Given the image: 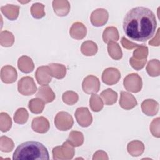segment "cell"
Masks as SVG:
<instances>
[{
  "label": "cell",
  "mask_w": 160,
  "mask_h": 160,
  "mask_svg": "<svg viewBox=\"0 0 160 160\" xmlns=\"http://www.w3.org/2000/svg\"><path fill=\"white\" fill-rule=\"evenodd\" d=\"M75 118L78 123L84 128L88 127L92 122V115L86 107L78 108L75 112Z\"/></svg>",
  "instance_id": "cell-8"
},
{
  "label": "cell",
  "mask_w": 160,
  "mask_h": 160,
  "mask_svg": "<svg viewBox=\"0 0 160 160\" xmlns=\"http://www.w3.org/2000/svg\"><path fill=\"white\" fill-rule=\"evenodd\" d=\"M18 68L24 73H29L34 69V62L31 58L27 56H22L18 59Z\"/></svg>",
  "instance_id": "cell-19"
},
{
  "label": "cell",
  "mask_w": 160,
  "mask_h": 160,
  "mask_svg": "<svg viewBox=\"0 0 160 160\" xmlns=\"http://www.w3.org/2000/svg\"><path fill=\"white\" fill-rule=\"evenodd\" d=\"M146 61H147V59H144L142 60H137V59H134L132 58H131L129 62H130L131 66L134 69L139 70V69H141L144 68Z\"/></svg>",
  "instance_id": "cell-39"
},
{
  "label": "cell",
  "mask_w": 160,
  "mask_h": 160,
  "mask_svg": "<svg viewBox=\"0 0 160 160\" xmlns=\"http://www.w3.org/2000/svg\"><path fill=\"white\" fill-rule=\"evenodd\" d=\"M146 71L151 76H158L159 75V61L152 59L148 63Z\"/></svg>",
  "instance_id": "cell-31"
},
{
  "label": "cell",
  "mask_w": 160,
  "mask_h": 160,
  "mask_svg": "<svg viewBox=\"0 0 160 160\" xmlns=\"http://www.w3.org/2000/svg\"><path fill=\"white\" fill-rule=\"evenodd\" d=\"M89 106L91 109L94 112H99L103 108V101L101 97L96 94V93L92 94L90 101Z\"/></svg>",
  "instance_id": "cell-29"
},
{
  "label": "cell",
  "mask_w": 160,
  "mask_h": 160,
  "mask_svg": "<svg viewBox=\"0 0 160 160\" xmlns=\"http://www.w3.org/2000/svg\"><path fill=\"white\" fill-rule=\"evenodd\" d=\"M109 18L108 12L104 9H97L91 15L90 20L94 26L100 27L104 25Z\"/></svg>",
  "instance_id": "cell-10"
},
{
  "label": "cell",
  "mask_w": 160,
  "mask_h": 160,
  "mask_svg": "<svg viewBox=\"0 0 160 160\" xmlns=\"http://www.w3.org/2000/svg\"><path fill=\"white\" fill-rule=\"evenodd\" d=\"M123 84L127 91L135 93L139 92L142 86V79L137 73L128 74L124 79Z\"/></svg>",
  "instance_id": "cell-6"
},
{
  "label": "cell",
  "mask_w": 160,
  "mask_h": 160,
  "mask_svg": "<svg viewBox=\"0 0 160 160\" xmlns=\"http://www.w3.org/2000/svg\"><path fill=\"white\" fill-rule=\"evenodd\" d=\"M1 114L4 117L5 121L1 119V131L2 132L8 131L12 125V121L11 117L6 112H1Z\"/></svg>",
  "instance_id": "cell-37"
},
{
  "label": "cell",
  "mask_w": 160,
  "mask_h": 160,
  "mask_svg": "<svg viewBox=\"0 0 160 160\" xmlns=\"http://www.w3.org/2000/svg\"><path fill=\"white\" fill-rule=\"evenodd\" d=\"M31 128L34 131L38 133H46L50 128L49 121L43 116L34 118L31 123Z\"/></svg>",
  "instance_id": "cell-13"
},
{
  "label": "cell",
  "mask_w": 160,
  "mask_h": 160,
  "mask_svg": "<svg viewBox=\"0 0 160 160\" xmlns=\"http://www.w3.org/2000/svg\"><path fill=\"white\" fill-rule=\"evenodd\" d=\"M159 118H157L152 121L150 126V130L152 135L156 138H159Z\"/></svg>",
  "instance_id": "cell-38"
},
{
  "label": "cell",
  "mask_w": 160,
  "mask_h": 160,
  "mask_svg": "<svg viewBox=\"0 0 160 160\" xmlns=\"http://www.w3.org/2000/svg\"><path fill=\"white\" fill-rule=\"evenodd\" d=\"M1 146L0 149L2 152H11L14 148V142L11 139L7 136H2L0 138Z\"/></svg>",
  "instance_id": "cell-33"
},
{
  "label": "cell",
  "mask_w": 160,
  "mask_h": 160,
  "mask_svg": "<svg viewBox=\"0 0 160 160\" xmlns=\"http://www.w3.org/2000/svg\"><path fill=\"white\" fill-rule=\"evenodd\" d=\"M87 29L86 26L80 22H76L72 24L69 30L70 36L75 39H82L86 36Z\"/></svg>",
  "instance_id": "cell-16"
},
{
  "label": "cell",
  "mask_w": 160,
  "mask_h": 160,
  "mask_svg": "<svg viewBox=\"0 0 160 160\" xmlns=\"http://www.w3.org/2000/svg\"><path fill=\"white\" fill-rule=\"evenodd\" d=\"M1 11L4 16L10 20H15L19 15V6L8 4L6 6L1 7Z\"/></svg>",
  "instance_id": "cell-24"
},
{
  "label": "cell",
  "mask_w": 160,
  "mask_h": 160,
  "mask_svg": "<svg viewBox=\"0 0 160 160\" xmlns=\"http://www.w3.org/2000/svg\"><path fill=\"white\" fill-rule=\"evenodd\" d=\"M157 22L154 13L149 8L138 6L129 10L123 21L125 34L130 39L146 42L156 32Z\"/></svg>",
  "instance_id": "cell-1"
},
{
  "label": "cell",
  "mask_w": 160,
  "mask_h": 160,
  "mask_svg": "<svg viewBox=\"0 0 160 160\" xmlns=\"http://www.w3.org/2000/svg\"><path fill=\"white\" fill-rule=\"evenodd\" d=\"M119 32L116 28L114 26L108 27L105 29L102 34V39L105 43L109 41H117L119 40Z\"/></svg>",
  "instance_id": "cell-23"
},
{
  "label": "cell",
  "mask_w": 160,
  "mask_h": 160,
  "mask_svg": "<svg viewBox=\"0 0 160 160\" xmlns=\"http://www.w3.org/2000/svg\"><path fill=\"white\" fill-rule=\"evenodd\" d=\"M100 81L98 77L93 75L86 76L82 82V88L84 92L87 94L97 93L100 89Z\"/></svg>",
  "instance_id": "cell-7"
},
{
  "label": "cell",
  "mask_w": 160,
  "mask_h": 160,
  "mask_svg": "<svg viewBox=\"0 0 160 160\" xmlns=\"http://www.w3.org/2000/svg\"><path fill=\"white\" fill-rule=\"evenodd\" d=\"M35 77L39 84H48L52 80V75L49 67L48 66L39 67L35 72Z\"/></svg>",
  "instance_id": "cell-11"
},
{
  "label": "cell",
  "mask_w": 160,
  "mask_h": 160,
  "mask_svg": "<svg viewBox=\"0 0 160 160\" xmlns=\"http://www.w3.org/2000/svg\"><path fill=\"white\" fill-rule=\"evenodd\" d=\"M54 124L56 128L60 131H68L72 127L74 120L72 116L68 112L60 111L55 116Z\"/></svg>",
  "instance_id": "cell-4"
},
{
  "label": "cell",
  "mask_w": 160,
  "mask_h": 160,
  "mask_svg": "<svg viewBox=\"0 0 160 160\" xmlns=\"http://www.w3.org/2000/svg\"><path fill=\"white\" fill-rule=\"evenodd\" d=\"M68 142L74 147H78L81 146L84 142V136L81 132L72 131L69 133Z\"/></svg>",
  "instance_id": "cell-27"
},
{
  "label": "cell",
  "mask_w": 160,
  "mask_h": 160,
  "mask_svg": "<svg viewBox=\"0 0 160 160\" xmlns=\"http://www.w3.org/2000/svg\"><path fill=\"white\" fill-rule=\"evenodd\" d=\"M81 51L85 56H93L98 52V46L93 41H86L81 44Z\"/></svg>",
  "instance_id": "cell-26"
},
{
  "label": "cell",
  "mask_w": 160,
  "mask_h": 160,
  "mask_svg": "<svg viewBox=\"0 0 160 160\" xmlns=\"http://www.w3.org/2000/svg\"><path fill=\"white\" fill-rule=\"evenodd\" d=\"M52 7L54 12L58 16H65L70 11V5L68 1H54Z\"/></svg>",
  "instance_id": "cell-18"
},
{
  "label": "cell",
  "mask_w": 160,
  "mask_h": 160,
  "mask_svg": "<svg viewBox=\"0 0 160 160\" xmlns=\"http://www.w3.org/2000/svg\"><path fill=\"white\" fill-rule=\"evenodd\" d=\"M142 112L147 116H154L159 110V104L153 99H146L141 104Z\"/></svg>",
  "instance_id": "cell-17"
},
{
  "label": "cell",
  "mask_w": 160,
  "mask_h": 160,
  "mask_svg": "<svg viewBox=\"0 0 160 160\" xmlns=\"http://www.w3.org/2000/svg\"><path fill=\"white\" fill-rule=\"evenodd\" d=\"M44 6L41 3L33 4L31 8V12L33 18L36 19H40L45 16L44 11Z\"/></svg>",
  "instance_id": "cell-35"
},
{
  "label": "cell",
  "mask_w": 160,
  "mask_h": 160,
  "mask_svg": "<svg viewBox=\"0 0 160 160\" xmlns=\"http://www.w3.org/2000/svg\"><path fill=\"white\" fill-rule=\"evenodd\" d=\"M108 51L109 56L115 60H119L122 57V52L119 44L115 41H109L108 44Z\"/></svg>",
  "instance_id": "cell-25"
},
{
  "label": "cell",
  "mask_w": 160,
  "mask_h": 160,
  "mask_svg": "<svg viewBox=\"0 0 160 160\" xmlns=\"http://www.w3.org/2000/svg\"><path fill=\"white\" fill-rule=\"evenodd\" d=\"M119 104L122 108L129 110L134 108L138 104V102L132 94L128 92L121 91Z\"/></svg>",
  "instance_id": "cell-15"
},
{
  "label": "cell",
  "mask_w": 160,
  "mask_h": 160,
  "mask_svg": "<svg viewBox=\"0 0 160 160\" xmlns=\"http://www.w3.org/2000/svg\"><path fill=\"white\" fill-rule=\"evenodd\" d=\"M18 89L24 96H31L36 92L37 87L32 77L24 76L18 81Z\"/></svg>",
  "instance_id": "cell-5"
},
{
  "label": "cell",
  "mask_w": 160,
  "mask_h": 160,
  "mask_svg": "<svg viewBox=\"0 0 160 160\" xmlns=\"http://www.w3.org/2000/svg\"><path fill=\"white\" fill-rule=\"evenodd\" d=\"M121 43L122 44V46L124 48L126 49H132V48H136V47H139L141 45H139L138 44H134L132 43V42H129L128 41V39L126 38H125L124 37H122L121 39Z\"/></svg>",
  "instance_id": "cell-40"
},
{
  "label": "cell",
  "mask_w": 160,
  "mask_h": 160,
  "mask_svg": "<svg viewBox=\"0 0 160 160\" xmlns=\"http://www.w3.org/2000/svg\"><path fill=\"white\" fill-rule=\"evenodd\" d=\"M121 78L119 71L115 68L106 69L102 74V81L107 85H113L118 82Z\"/></svg>",
  "instance_id": "cell-9"
},
{
  "label": "cell",
  "mask_w": 160,
  "mask_h": 160,
  "mask_svg": "<svg viewBox=\"0 0 160 160\" xmlns=\"http://www.w3.org/2000/svg\"><path fill=\"white\" fill-rule=\"evenodd\" d=\"M18 78V73L16 69L10 66L6 65L2 68L1 70V79L2 81L6 84L14 82Z\"/></svg>",
  "instance_id": "cell-12"
},
{
  "label": "cell",
  "mask_w": 160,
  "mask_h": 160,
  "mask_svg": "<svg viewBox=\"0 0 160 160\" xmlns=\"http://www.w3.org/2000/svg\"><path fill=\"white\" fill-rule=\"evenodd\" d=\"M54 159H71L74 156L75 150L68 140L62 146H56L52 149Z\"/></svg>",
  "instance_id": "cell-3"
},
{
  "label": "cell",
  "mask_w": 160,
  "mask_h": 160,
  "mask_svg": "<svg viewBox=\"0 0 160 160\" xmlns=\"http://www.w3.org/2000/svg\"><path fill=\"white\" fill-rule=\"evenodd\" d=\"M144 144L138 140L132 141L128 143L127 149L128 152L132 156H139L141 155L144 151Z\"/></svg>",
  "instance_id": "cell-20"
},
{
  "label": "cell",
  "mask_w": 160,
  "mask_h": 160,
  "mask_svg": "<svg viewBox=\"0 0 160 160\" xmlns=\"http://www.w3.org/2000/svg\"><path fill=\"white\" fill-rule=\"evenodd\" d=\"M29 118V114L27 110L24 108H19L14 114V121L16 123L19 124H25Z\"/></svg>",
  "instance_id": "cell-30"
},
{
  "label": "cell",
  "mask_w": 160,
  "mask_h": 160,
  "mask_svg": "<svg viewBox=\"0 0 160 160\" xmlns=\"http://www.w3.org/2000/svg\"><path fill=\"white\" fill-rule=\"evenodd\" d=\"M14 42L13 34L8 31L1 32V44L4 47L11 46Z\"/></svg>",
  "instance_id": "cell-32"
},
{
  "label": "cell",
  "mask_w": 160,
  "mask_h": 160,
  "mask_svg": "<svg viewBox=\"0 0 160 160\" xmlns=\"http://www.w3.org/2000/svg\"><path fill=\"white\" fill-rule=\"evenodd\" d=\"M62 99L64 103L68 105H72L78 102L79 96L76 92L72 91H68L63 93Z\"/></svg>",
  "instance_id": "cell-34"
},
{
  "label": "cell",
  "mask_w": 160,
  "mask_h": 160,
  "mask_svg": "<svg viewBox=\"0 0 160 160\" xmlns=\"http://www.w3.org/2000/svg\"><path fill=\"white\" fill-rule=\"evenodd\" d=\"M50 68L52 76L60 79L65 77L66 74V68L65 66L58 63H51L48 65Z\"/></svg>",
  "instance_id": "cell-21"
},
{
  "label": "cell",
  "mask_w": 160,
  "mask_h": 160,
  "mask_svg": "<svg viewBox=\"0 0 160 160\" xmlns=\"http://www.w3.org/2000/svg\"><path fill=\"white\" fill-rule=\"evenodd\" d=\"M29 108L31 112L40 114L44 108V102L39 98H34L29 102Z\"/></svg>",
  "instance_id": "cell-28"
},
{
  "label": "cell",
  "mask_w": 160,
  "mask_h": 160,
  "mask_svg": "<svg viewBox=\"0 0 160 160\" xmlns=\"http://www.w3.org/2000/svg\"><path fill=\"white\" fill-rule=\"evenodd\" d=\"M148 54V47L141 45L138 49L135 50L133 52V56L132 57L134 59L139 60V58H140L141 60L146 59Z\"/></svg>",
  "instance_id": "cell-36"
},
{
  "label": "cell",
  "mask_w": 160,
  "mask_h": 160,
  "mask_svg": "<svg viewBox=\"0 0 160 160\" xmlns=\"http://www.w3.org/2000/svg\"><path fill=\"white\" fill-rule=\"evenodd\" d=\"M14 160H48L47 148L38 141H26L19 144L13 153Z\"/></svg>",
  "instance_id": "cell-2"
},
{
  "label": "cell",
  "mask_w": 160,
  "mask_h": 160,
  "mask_svg": "<svg viewBox=\"0 0 160 160\" xmlns=\"http://www.w3.org/2000/svg\"><path fill=\"white\" fill-rule=\"evenodd\" d=\"M100 97L106 105H112L118 99V93L111 89H107L100 94Z\"/></svg>",
  "instance_id": "cell-22"
},
{
  "label": "cell",
  "mask_w": 160,
  "mask_h": 160,
  "mask_svg": "<svg viewBox=\"0 0 160 160\" xmlns=\"http://www.w3.org/2000/svg\"><path fill=\"white\" fill-rule=\"evenodd\" d=\"M36 97L41 99L44 103H49L54 100L56 96L52 89L46 84L39 86Z\"/></svg>",
  "instance_id": "cell-14"
}]
</instances>
